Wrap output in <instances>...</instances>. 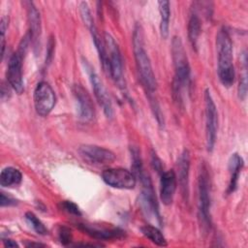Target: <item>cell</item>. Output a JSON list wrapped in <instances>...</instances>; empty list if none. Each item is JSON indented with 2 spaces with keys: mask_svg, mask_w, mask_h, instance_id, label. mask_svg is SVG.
Wrapping results in <instances>:
<instances>
[{
  "mask_svg": "<svg viewBox=\"0 0 248 248\" xmlns=\"http://www.w3.org/2000/svg\"><path fill=\"white\" fill-rule=\"evenodd\" d=\"M8 25H9V17L3 16L1 18V21H0V33H1V35H5V32L8 28Z\"/></svg>",
  "mask_w": 248,
  "mask_h": 248,
  "instance_id": "30",
  "label": "cell"
},
{
  "mask_svg": "<svg viewBox=\"0 0 248 248\" xmlns=\"http://www.w3.org/2000/svg\"><path fill=\"white\" fill-rule=\"evenodd\" d=\"M82 65L89 77V80L92 84L94 95H95L98 103L102 107L104 113L106 114L107 117H111L113 114V108H112V104H111L109 95H108L106 87L104 86L98 74L96 73L94 68L89 64L88 61H86L85 59H82Z\"/></svg>",
  "mask_w": 248,
  "mask_h": 248,
  "instance_id": "8",
  "label": "cell"
},
{
  "mask_svg": "<svg viewBox=\"0 0 248 248\" xmlns=\"http://www.w3.org/2000/svg\"><path fill=\"white\" fill-rule=\"evenodd\" d=\"M217 71L221 83L231 87L234 81V67L232 62V42L226 28H221L216 36Z\"/></svg>",
  "mask_w": 248,
  "mask_h": 248,
  "instance_id": "3",
  "label": "cell"
},
{
  "mask_svg": "<svg viewBox=\"0 0 248 248\" xmlns=\"http://www.w3.org/2000/svg\"><path fill=\"white\" fill-rule=\"evenodd\" d=\"M79 13H80V16L84 22V24L89 27L90 25H92L94 23V20H93V17L91 16V13H90V10H89V7L87 5L86 2H81L79 4Z\"/></svg>",
  "mask_w": 248,
  "mask_h": 248,
  "instance_id": "25",
  "label": "cell"
},
{
  "mask_svg": "<svg viewBox=\"0 0 248 248\" xmlns=\"http://www.w3.org/2000/svg\"><path fill=\"white\" fill-rule=\"evenodd\" d=\"M36 112L41 116H47L53 109L56 102L52 87L46 81H40L33 94Z\"/></svg>",
  "mask_w": 248,
  "mask_h": 248,
  "instance_id": "9",
  "label": "cell"
},
{
  "mask_svg": "<svg viewBox=\"0 0 248 248\" xmlns=\"http://www.w3.org/2000/svg\"><path fill=\"white\" fill-rule=\"evenodd\" d=\"M138 179H140L141 184V203L143 209L148 214L153 215L158 224L161 225L162 220L159 211V205L149 175L144 171Z\"/></svg>",
  "mask_w": 248,
  "mask_h": 248,
  "instance_id": "11",
  "label": "cell"
},
{
  "mask_svg": "<svg viewBox=\"0 0 248 248\" xmlns=\"http://www.w3.org/2000/svg\"><path fill=\"white\" fill-rule=\"evenodd\" d=\"M133 50H134L136 66L138 69L140 82L144 87L146 94H148L149 96L152 109L154 110V114L156 115L157 120L160 124L162 123L161 122L162 115H161L158 103L154 98L155 92L157 89V82H156L155 75L152 70L150 59L144 47L142 29L139 24L135 26L134 33H133Z\"/></svg>",
  "mask_w": 248,
  "mask_h": 248,
  "instance_id": "1",
  "label": "cell"
},
{
  "mask_svg": "<svg viewBox=\"0 0 248 248\" xmlns=\"http://www.w3.org/2000/svg\"><path fill=\"white\" fill-rule=\"evenodd\" d=\"M152 165H153V168L158 171V172H163L162 169H163V166H162V163H161V160L157 157V155L155 153L152 154Z\"/></svg>",
  "mask_w": 248,
  "mask_h": 248,
  "instance_id": "29",
  "label": "cell"
},
{
  "mask_svg": "<svg viewBox=\"0 0 248 248\" xmlns=\"http://www.w3.org/2000/svg\"><path fill=\"white\" fill-rule=\"evenodd\" d=\"M60 206H61V208L63 210L67 211L68 213H71V214H74V215H77V216H80L81 215L78 206L76 203H74V202H72L70 201L62 202L60 203Z\"/></svg>",
  "mask_w": 248,
  "mask_h": 248,
  "instance_id": "26",
  "label": "cell"
},
{
  "mask_svg": "<svg viewBox=\"0 0 248 248\" xmlns=\"http://www.w3.org/2000/svg\"><path fill=\"white\" fill-rule=\"evenodd\" d=\"M244 162L242 157L238 153H232L229 159L228 162V170L230 173V180H229V185L227 188V194H232L236 187H237V182L239 178L240 171L243 168Z\"/></svg>",
  "mask_w": 248,
  "mask_h": 248,
  "instance_id": "17",
  "label": "cell"
},
{
  "mask_svg": "<svg viewBox=\"0 0 248 248\" xmlns=\"http://www.w3.org/2000/svg\"><path fill=\"white\" fill-rule=\"evenodd\" d=\"M25 219L38 234L46 235V234L48 233V231H47L46 227L44 225V223L33 212H30V211L26 212L25 213Z\"/></svg>",
  "mask_w": 248,
  "mask_h": 248,
  "instance_id": "23",
  "label": "cell"
},
{
  "mask_svg": "<svg viewBox=\"0 0 248 248\" xmlns=\"http://www.w3.org/2000/svg\"><path fill=\"white\" fill-rule=\"evenodd\" d=\"M21 181L22 173L16 168L7 167L0 173V185L2 187H15L19 185Z\"/></svg>",
  "mask_w": 248,
  "mask_h": 248,
  "instance_id": "19",
  "label": "cell"
},
{
  "mask_svg": "<svg viewBox=\"0 0 248 248\" xmlns=\"http://www.w3.org/2000/svg\"><path fill=\"white\" fill-rule=\"evenodd\" d=\"M140 231L142 234L154 244L158 246H167V240L158 228L152 225H145L140 228Z\"/></svg>",
  "mask_w": 248,
  "mask_h": 248,
  "instance_id": "22",
  "label": "cell"
},
{
  "mask_svg": "<svg viewBox=\"0 0 248 248\" xmlns=\"http://www.w3.org/2000/svg\"><path fill=\"white\" fill-rule=\"evenodd\" d=\"M177 187V176L170 170L163 171L160 178V198L164 204L169 205L172 202Z\"/></svg>",
  "mask_w": 248,
  "mask_h": 248,
  "instance_id": "14",
  "label": "cell"
},
{
  "mask_svg": "<svg viewBox=\"0 0 248 248\" xmlns=\"http://www.w3.org/2000/svg\"><path fill=\"white\" fill-rule=\"evenodd\" d=\"M201 30H202L201 19L198 16V15L193 14L190 16L189 22H188V39L193 48H196L198 46V40L201 34Z\"/></svg>",
  "mask_w": 248,
  "mask_h": 248,
  "instance_id": "21",
  "label": "cell"
},
{
  "mask_svg": "<svg viewBox=\"0 0 248 248\" xmlns=\"http://www.w3.org/2000/svg\"><path fill=\"white\" fill-rule=\"evenodd\" d=\"M82 230L89 234L91 237L96 239L108 240V239H114L120 238L124 235V232L118 228L114 229H104V228H95L88 225H81Z\"/></svg>",
  "mask_w": 248,
  "mask_h": 248,
  "instance_id": "18",
  "label": "cell"
},
{
  "mask_svg": "<svg viewBox=\"0 0 248 248\" xmlns=\"http://www.w3.org/2000/svg\"><path fill=\"white\" fill-rule=\"evenodd\" d=\"M59 239L61 241L62 244L67 245L71 242L72 240V232L70 231V229H68L67 227H61L59 229Z\"/></svg>",
  "mask_w": 248,
  "mask_h": 248,
  "instance_id": "27",
  "label": "cell"
},
{
  "mask_svg": "<svg viewBox=\"0 0 248 248\" xmlns=\"http://www.w3.org/2000/svg\"><path fill=\"white\" fill-rule=\"evenodd\" d=\"M102 178L106 184L116 189H133L137 178L134 173L122 168H110L102 172Z\"/></svg>",
  "mask_w": 248,
  "mask_h": 248,
  "instance_id": "10",
  "label": "cell"
},
{
  "mask_svg": "<svg viewBox=\"0 0 248 248\" xmlns=\"http://www.w3.org/2000/svg\"><path fill=\"white\" fill-rule=\"evenodd\" d=\"M31 42L30 34L27 33L20 41L17 50L12 54L7 68V80L10 86L17 93L21 94L24 90L22 78V60Z\"/></svg>",
  "mask_w": 248,
  "mask_h": 248,
  "instance_id": "4",
  "label": "cell"
},
{
  "mask_svg": "<svg viewBox=\"0 0 248 248\" xmlns=\"http://www.w3.org/2000/svg\"><path fill=\"white\" fill-rule=\"evenodd\" d=\"M204 106H205L206 148H207V151L211 152L214 148L216 138H217L218 112L209 89H205L204 91Z\"/></svg>",
  "mask_w": 248,
  "mask_h": 248,
  "instance_id": "7",
  "label": "cell"
},
{
  "mask_svg": "<svg viewBox=\"0 0 248 248\" xmlns=\"http://www.w3.org/2000/svg\"><path fill=\"white\" fill-rule=\"evenodd\" d=\"M104 44L108 56V74L114 80L116 85L122 90H126V82L124 78V68H123V60L121 56L120 49L118 47L117 43L113 39V37L105 33Z\"/></svg>",
  "mask_w": 248,
  "mask_h": 248,
  "instance_id": "5",
  "label": "cell"
},
{
  "mask_svg": "<svg viewBox=\"0 0 248 248\" xmlns=\"http://www.w3.org/2000/svg\"><path fill=\"white\" fill-rule=\"evenodd\" d=\"M171 57L174 67L173 95L176 97L177 102H182L183 90L187 89L190 85L191 69L183 43L181 39L176 36L171 40Z\"/></svg>",
  "mask_w": 248,
  "mask_h": 248,
  "instance_id": "2",
  "label": "cell"
},
{
  "mask_svg": "<svg viewBox=\"0 0 248 248\" xmlns=\"http://www.w3.org/2000/svg\"><path fill=\"white\" fill-rule=\"evenodd\" d=\"M198 208L199 218L203 229L208 230L211 225L210 220V184L206 169L202 168L198 182Z\"/></svg>",
  "mask_w": 248,
  "mask_h": 248,
  "instance_id": "6",
  "label": "cell"
},
{
  "mask_svg": "<svg viewBox=\"0 0 248 248\" xmlns=\"http://www.w3.org/2000/svg\"><path fill=\"white\" fill-rule=\"evenodd\" d=\"M242 67H243V74L240 77L239 85H238V97L240 100H244L246 98L247 93V58H246V52L244 51L242 53Z\"/></svg>",
  "mask_w": 248,
  "mask_h": 248,
  "instance_id": "24",
  "label": "cell"
},
{
  "mask_svg": "<svg viewBox=\"0 0 248 248\" xmlns=\"http://www.w3.org/2000/svg\"><path fill=\"white\" fill-rule=\"evenodd\" d=\"M78 153L84 161L93 165H107L115 160V154L111 150L94 144L81 145Z\"/></svg>",
  "mask_w": 248,
  "mask_h": 248,
  "instance_id": "12",
  "label": "cell"
},
{
  "mask_svg": "<svg viewBox=\"0 0 248 248\" xmlns=\"http://www.w3.org/2000/svg\"><path fill=\"white\" fill-rule=\"evenodd\" d=\"M72 91L78 104V117L84 122H90L95 115L94 105L90 95L80 84H75L72 88Z\"/></svg>",
  "mask_w": 248,
  "mask_h": 248,
  "instance_id": "13",
  "label": "cell"
},
{
  "mask_svg": "<svg viewBox=\"0 0 248 248\" xmlns=\"http://www.w3.org/2000/svg\"><path fill=\"white\" fill-rule=\"evenodd\" d=\"M16 200L11 198V197H7L4 193H1V197H0V204L2 207L4 206H10V205H15L16 204Z\"/></svg>",
  "mask_w": 248,
  "mask_h": 248,
  "instance_id": "28",
  "label": "cell"
},
{
  "mask_svg": "<svg viewBox=\"0 0 248 248\" xmlns=\"http://www.w3.org/2000/svg\"><path fill=\"white\" fill-rule=\"evenodd\" d=\"M27 4V15L29 21V34L31 38V43L35 46H38L41 37V16L38 9L33 2H26Z\"/></svg>",
  "mask_w": 248,
  "mask_h": 248,
  "instance_id": "16",
  "label": "cell"
},
{
  "mask_svg": "<svg viewBox=\"0 0 248 248\" xmlns=\"http://www.w3.org/2000/svg\"><path fill=\"white\" fill-rule=\"evenodd\" d=\"M178 170V184L181 193L185 199L188 200L189 196V172H190V154L189 151L184 149L177 160Z\"/></svg>",
  "mask_w": 248,
  "mask_h": 248,
  "instance_id": "15",
  "label": "cell"
},
{
  "mask_svg": "<svg viewBox=\"0 0 248 248\" xmlns=\"http://www.w3.org/2000/svg\"><path fill=\"white\" fill-rule=\"evenodd\" d=\"M28 247H32V246H44L43 244H40V243H29L27 244Z\"/></svg>",
  "mask_w": 248,
  "mask_h": 248,
  "instance_id": "32",
  "label": "cell"
},
{
  "mask_svg": "<svg viewBox=\"0 0 248 248\" xmlns=\"http://www.w3.org/2000/svg\"><path fill=\"white\" fill-rule=\"evenodd\" d=\"M158 8L160 13V33L163 39L168 38L170 29V8L169 1H159Z\"/></svg>",
  "mask_w": 248,
  "mask_h": 248,
  "instance_id": "20",
  "label": "cell"
},
{
  "mask_svg": "<svg viewBox=\"0 0 248 248\" xmlns=\"http://www.w3.org/2000/svg\"><path fill=\"white\" fill-rule=\"evenodd\" d=\"M3 243L5 247H18V244L12 239H4Z\"/></svg>",
  "mask_w": 248,
  "mask_h": 248,
  "instance_id": "31",
  "label": "cell"
}]
</instances>
